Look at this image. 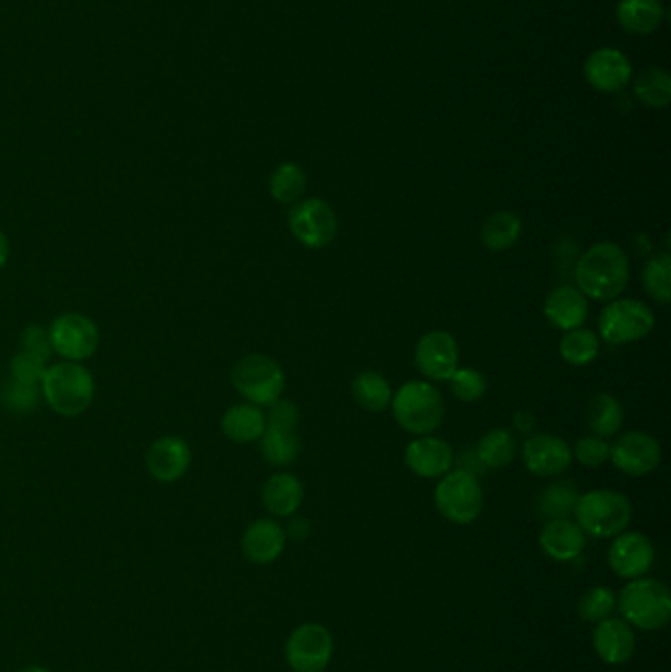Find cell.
<instances>
[{"instance_id":"1","label":"cell","mask_w":671,"mask_h":672,"mask_svg":"<svg viewBox=\"0 0 671 672\" xmlns=\"http://www.w3.org/2000/svg\"><path fill=\"white\" fill-rule=\"evenodd\" d=\"M631 280V261L614 242H597L585 251L575 268L577 290L595 302L619 300Z\"/></svg>"},{"instance_id":"2","label":"cell","mask_w":671,"mask_h":672,"mask_svg":"<svg viewBox=\"0 0 671 672\" xmlns=\"http://www.w3.org/2000/svg\"><path fill=\"white\" fill-rule=\"evenodd\" d=\"M41 395L51 412L61 417H80L95 400V380L91 371L80 362H61L46 370L41 380Z\"/></svg>"},{"instance_id":"3","label":"cell","mask_w":671,"mask_h":672,"mask_svg":"<svg viewBox=\"0 0 671 672\" xmlns=\"http://www.w3.org/2000/svg\"><path fill=\"white\" fill-rule=\"evenodd\" d=\"M390 407L398 425L416 437L431 435L446 417L443 395L429 381H407L392 395Z\"/></svg>"},{"instance_id":"4","label":"cell","mask_w":671,"mask_h":672,"mask_svg":"<svg viewBox=\"0 0 671 672\" xmlns=\"http://www.w3.org/2000/svg\"><path fill=\"white\" fill-rule=\"evenodd\" d=\"M624 622L642 632L666 627L671 618V594L656 578H636L622 588L617 600Z\"/></svg>"},{"instance_id":"5","label":"cell","mask_w":671,"mask_h":672,"mask_svg":"<svg viewBox=\"0 0 671 672\" xmlns=\"http://www.w3.org/2000/svg\"><path fill=\"white\" fill-rule=\"evenodd\" d=\"M573 515L585 535L595 539H609L621 535L631 525L632 505L624 493L590 490L580 493Z\"/></svg>"},{"instance_id":"6","label":"cell","mask_w":671,"mask_h":672,"mask_svg":"<svg viewBox=\"0 0 671 672\" xmlns=\"http://www.w3.org/2000/svg\"><path fill=\"white\" fill-rule=\"evenodd\" d=\"M231 383L246 402L258 407H270L284 393L285 374L274 358L265 354H248L234 364Z\"/></svg>"},{"instance_id":"7","label":"cell","mask_w":671,"mask_h":672,"mask_svg":"<svg viewBox=\"0 0 671 672\" xmlns=\"http://www.w3.org/2000/svg\"><path fill=\"white\" fill-rule=\"evenodd\" d=\"M434 502L438 512L455 525H471L477 522L478 515L483 513L485 496L478 482L477 474L473 472L449 471L446 476H441Z\"/></svg>"},{"instance_id":"8","label":"cell","mask_w":671,"mask_h":672,"mask_svg":"<svg viewBox=\"0 0 671 672\" xmlns=\"http://www.w3.org/2000/svg\"><path fill=\"white\" fill-rule=\"evenodd\" d=\"M654 327V311L638 300H612L599 315V337L614 346L642 341Z\"/></svg>"},{"instance_id":"9","label":"cell","mask_w":671,"mask_h":672,"mask_svg":"<svg viewBox=\"0 0 671 672\" xmlns=\"http://www.w3.org/2000/svg\"><path fill=\"white\" fill-rule=\"evenodd\" d=\"M288 227L305 248L321 251L335 241L339 222L331 205L316 197L300 199L288 211Z\"/></svg>"},{"instance_id":"10","label":"cell","mask_w":671,"mask_h":672,"mask_svg":"<svg viewBox=\"0 0 671 672\" xmlns=\"http://www.w3.org/2000/svg\"><path fill=\"white\" fill-rule=\"evenodd\" d=\"M51 349L68 362L89 361L99 349V327L82 313H63L50 325Z\"/></svg>"},{"instance_id":"11","label":"cell","mask_w":671,"mask_h":672,"mask_svg":"<svg viewBox=\"0 0 671 672\" xmlns=\"http://www.w3.org/2000/svg\"><path fill=\"white\" fill-rule=\"evenodd\" d=\"M333 655V637L321 623H304L285 642V661L294 672H326Z\"/></svg>"},{"instance_id":"12","label":"cell","mask_w":671,"mask_h":672,"mask_svg":"<svg viewBox=\"0 0 671 672\" xmlns=\"http://www.w3.org/2000/svg\"><path fill=\"white\" fill-rule=\"evenodd\" d=\"M609 459L622 474L640 478L660 466V442L648 432H624L614 444H610Z\"/></svg>"},{"instance_id":"13","label":"cell","mask_w":671,"mask_h":672,"mask_svg":"<svg viewBox=\"0 0 671 672\" xmlns=\"http://www.w3.org/2000/svg\"><path fill=\"white\" fill-rule=\"evenodd\" d=\"M416 366L429 381H449L459 368V346L448 331H429L417 341Z\"/></svg>"},{"instance_id":"14","label":"cell","mask_w":671,"mask_h":672,"mask_svg":"<svg viewBox=\"0 0 671 672\" xmlns=\"http://www.w3.org/2000/svg\"><path fill=\"white\" fill-rule=\"evenodd\" d=\"M522 461L529 474L539 478H553L568 471L573 462V452L568 442L556 435L536 432L529 435L522 447Z\"/></svg>"},{"instance_id":"15","label":"cell","mask_w":671,"mask_h":672,"mask_svg":"<svg viewBox=\"0 0 671 672\" xmlns=\"http://www.w3.org/2000/svg\"><path fill=\"white\" fill-rule=\"evenodd\" d=\"M656 559L654 545L646 535L638 532L621 533L614 537L609 549L610 569L626 581L642 578L650 571Z\"/></svg>"},{"instance_id":"16","label":"cell","mask_w":671,"mask_h":672,"mask_svg":"<svg viewBox=\"0 0 671 672\" xmlns=\"http://www.w3.org/2000/svg\"><path fill=\"white\" fill-rule=\"evenodd\" d=\"M192 447L182 437H162L146 452V468L156 482L173 484L182 480L192 468Z\"/></svg>"},{"instance_id":"17","label":"cell","mask_w":671,"mask_h":672,"mask_svg":"<svg viewBox=\"0 0 671 672\" xmlns=\"http://www.w3.org/2000/svg\"><path fill=\"white\" fill-rule=\"evenodd\" d=\"M585 80L599 93H619L632 80L631 61L622 51L600 48L585 61Z\"/></svg>"},{"instance_id":"18","label":"cell","mask_w":671,"mask_h":672,"mask_svg":"<svg viewBox=\"0 0 671 672\" xmlns=\"http://www.w3.org/2000/svg\"><path fill=\"white\" fill-rule=\"evenodd\" d=\"M404 462L416 476L429 480L446 476L455 461H453V449L448 441L434 435H424L407 444Z\"/></svg>"},{"instance_id":"19","label":"cell","mask_w":671,"mask_h":672,"mask_svg":"<svg viewBox=\"0 0 671 672\" xmlns=\"http://www.w3.org/2000/svg\"><path fill=\"white\" fill-rule=\"evenodd\" d=\"M593 647L599 655L600 661L617 667L631 661L636 649V635L632 625L624 620L607 618L595 627Z\"/></svg>"},{"instance_id":"20","label":"cell","mask_w":671,"mask_h":672,"mask_svg":"<svg viewBox=\"0 0 671 672\" xmlns=\"http://www.w3.org/2000/svg\"><path fill=\"white\" fill-rule=\"evenodd\" d=\"M544 315L556 329L573 331L580 329L589 317V302L573 285H561L549 293L544 303Z\"/></svg>"},{"instance_id":"21","label":"cell","mask_w":671,"mask_h":672,"mask_svg":"<svg viewBox=\"0 0 671 672\" xmlns=\"http://www.w3.org/2000/svg\"><path fill=\"white\" fill-rule=\"evenodd\" d=\"M539 547L549 559L570 562L585 551L587 535L570 517L551 520V522H546L544 529L539 532Z\"/></svg>"},{"instance_id":"22","label":"cell","mask_w":671,"mask_h":672,"mask_svg":"<svg viewBox=\"0 0 671 672\" xmlns=\"http://www.w3.org/2000/svg\"><path fill=\"white\" fill-rule=\"evenodd\" d=\"M244 557L255 564H270L284 552L285 529L274 520H256L241 539Z\"/></svg>"},{"instance_id":"23","label":"cell","mask_w":671,"mask_h":672,"mask_svg":"<svg viewBox=\"0 0 671 672\" xmlns=\"http://www.w3.org/2000/svg\"><path fill=\"white\" fill-rule=\"evenodd\" d=\"M304 502V486L294 474L278 472L266 480L263 488V503L276 517L294 515Z\"/></svg>"},{"instance_id":"24","label":"cell","mask_w":671,"mask_h":672,"mask_svg":"<svg viewBox=\"0 0 671 672\" xmlns=\"http://www.w3.org/2000/svg\"><path fill=\"white\" fill-rule=\"evenodd\" d=\"M221 429L229 441L239 444L258 441L266 429V413L255 403H236L224 412Z\"/></svg>"},{"instance_id":"25","label":"cell","mask_w":671,"mask_h":672,"mask_svg":"<svg viewBox=\"0 0 671 672\" xmlns=\"http://www.w3.org/2000/svg\"><path fill=\"white\" fill-rule=\"evenodd\" d=\"M666 9L660 0H621L617 7V21L631 34H651L660 28Z\"/></svg>"},{"instance_id":"26","label":"cell","mask_w":671,"mask_h":672,"mask_svg":"<svg viewBox=\"0 0 671 672\" xmlns=\"http://www.w3.org/2000/svg\"><path fill=\"white\" fill-rule=\"evenodd\" d=\"M518 452V441L509 429H492L478 439L475 456L483 468H504L514 461Z\"/></svg>"},{"instance_id":"27","label":"cell","mask_w":671,"mask_h":672,"mask_svg":"<svg viewBox=\"0 0 671 672\" xmlns=\"http://www.w3.org/2000/svg\"><path fill=\"white\" fill-rule=\"evenodd\" d=\"M624 410L621 402L610 393H597L587 407V427L590 435L610 439L621 431Z\"/></svg>"},{"instance_id":"28","label":"cell","mask_w":671,"mask_h":672,"mask_svg":"<svg viewBox=\"0 0 671 672\" xmlns=\"http://www.w3.org/2000/svg\"><path fill=\"white\" fill-rule=\"evenodd\" d=\"M260 441V452L272 466H288L300 456L302 441L295 429L266 425Z\"/></svg>"},{"instance_id":"29","label":"cell","mask_w":671,"mask_h":672,"mask_svg":"<svg viewBox=\"0 0 671 672\" xmlns=\"http://www.w3.org/2000/svg\"><path fill=\"white\" fill-rule=\"evenodd\" d=\"M580 500V490L570 480H561L546 486L538 496V515L546 522L551 520H565L575 512V505Z\"/></svg>"},{"instance_id":"30","label":"cell","mask_w":671,"mask_h":672,"mask_svg":"<svg viewBox=\"0 0 671 672\" xmlns=\"http://www.w3.org/2000/svg\"><path fill=\"white\" fill-rule=\"evenodd\" d=\"M522 219L516 212L497 211L488 217L480 229V241L488 251L502 252L512 248L520 241Z\"/></svg>"},{"instance_id":"31","label":"cell","mask_w":671,"mask_h":672,"mask_svg":"<svg viewBox=\"0 0 671 672\" xmlns=\"http://www.w3.org/2000/svg\"><path fill=\"white\" fill-rule=\"evenodd\" d=\"M351 392H353L355 402L366 412H387L390 403H392L390 383L385 376H380L377 371L358 374L351 383Z\"/></svg>"},{"instance_id":"32","label":"cell","mask_w":671,"mask_h":672,"mask_svg":"<svg viewBox=\"0 0 671 672\" xmlns=\"http://www.w3.org/2000/svg\"><path fill=\"white\" fill-rule=\"evenodd\" d=\"M268 187H270V195L274 197V201L282 203V205H294L305 195L307 175H305L304 168H300L294 161H285L272 171Z\"/></svg>"},{"instance_id":"33","label":"cell","mask_w":671,"mask_h":672,"mask_svg":"<svg viewBox=\"0 0 671 672\" xmlns=\"http://www.w3.org/2000/svg\"><path fill=\"white\" fill-rule=\"evenodd\" d=\"M599 337L589 329H573L561 337L560 354L570 366H587L599 356Z\"/></svg>"},{"instance_id":"34","label":"cell","mask_w":671,"mask_h":672,"mask_svg":"<svg viewBox=\"0 0 671 672\" xmlns=\"http://www.w3.org/2000/svg\"><path fill=\"white\" fill-rule=\"evenodd\" d=\"M634 95L650 109H666L671 101V80L668 71L648 68L634 83Z\"/></svg>"},{"instance_id":"35","label":"cell","mask_w":671,"mask_h":672,"mask_svg":"<svg viewBox=\"0 0 671 672\" xmlns=\"http://www.w3.org/2000/svg\"><path fill=\"white\" fill-rule=\"evenodd\" d=\"M644 290L654 302L668 305L671 300V260L668 254H658L648 260L642 271Z\"/></svg>"},{"instance_id":"36","label":"cell","mask_w":671,"mask_h":672,"mask_svg":"<svg viewBox=\"0 0 671 672\" xmlns=\"http://www.w3.org/2000/svg\"><path fill=\"white\" fill-rule=\"evenodd\" d=\"M617 608V594L605 586H595L581 596L580 615L585 622L599 623L610 618Z\"/></svg>"},{"instance_id":"37","label":"cell","mask_w":671,"mask_h":672,"mask_svg":"<svg viewBox=\"0 0 671 672\" xmlns=\"http://www.w3.org/2000/svg\"><path fill=\"white\" fill-rule=\"evenodd\" d=\"M449 388L459 402H478L487 393V378L475 368H457L449 378Z\"/></svg>"},{"instance_id":"38","label":"cell","mask_w":671,"mask_h":672,"mask_svg":"<svg viewBox=\"0 0 671 672\" xmlns=\"http://www.w3.org/2000/svg\"><path fill=\"white\" fill-rule=\"evenodd\" d=\"M41 386H26L21 381L12 380L2 386V403L14 413L26 415L38 407L40 403Z\"/></svg>"},{"instance_id":"39","label":"cell","mask_w":671,"mask_h":672,"mask_svg":"<svg viewBox=\"0 0 671 672\" xmlns=\"http://www.w3.org/2000/svg\"><path fill=\"white\" fill-rule=\"evenodd\" d=\"M571 452H573V459H577L581 466L599 468L605 462L609 461L610 444L607 439L589 435V437H581L580 441L575 442V449H571Z\"/></svg>"},{"instance_id":"40","label":"cell","mask_w":671,"mask_h":672,"mask_svg":"<svg viewBox=\"0 0 671 672\" xmlns=\"http://www.w3.org/2000/svg\"><path fill=\"white\" fill-rule=\"evenodd\" d=\"M46 362L32 356L28 352H19L11 361V378L26 386H41L46 376Z\"/></svg>"},{"instance_id":"41","label":"cell","mask_w":671,"mask_h":672,"mask_svg":"<svg viewBox=\"0 0 671 672\" xmlns=\"http://www.w3.org/2000/svg\"><path fill=\"white\" fill-rule=\"evenodd\" d=\"M22 352H28L32 356L48 361L53 349H51L50 332L41 329L38 325H32L26 331L22 332Z\"/></svg>"},{"instance_id":"42","label":"cell","mask_w":671,"mask_h":672,"mask_svg":"<svg viewBox=\"0 0 671 672\" xmlns=\"http://www.w3.org/2000/svg\"><path fill=\"white\" fill-rule=\"evenodd\" d=\"M300 423V410L288 400H278L270 405V412L266 415V425H276L284 429H297Z\"/></svg>"},{"instance_id":"43","label":"cell","mask_w":671,"mask_h":672,"mask_svg":"<svg viewBox=\"0 0 671 672\" xmlns=\"http://www.w3.org/2000/svg\"><path fill=\"white\" fill-rule=\"evenodd\" d=\"M514 427H516V431L528 435V432L534 431V427H536V419H534V415H532V413H516V415H514Z\"/></svg>"},{"instance_id":"44","label":"cell","mask_w":671,"mask_h":672,"mask_svg":"<svg viewBox=\"0 0 671 672\" xmlns=\"http://www.w3.org/2000/svg\"><path fill=\"white\" fill-rule=\"evenodd\" d=\"M288 533L294 537V539H304L305 535L309 533V523L302 520V517H295L290 522V527H288ZM288 533H285V537H288Z\"/></svg>"},{"instance_id":"45","label":"cell","mask_w":671,"mask_h":672,"mask_svg":"<svg viewBox=\"0 0 671 672\" xmlns=\"http://www.w3.org/2000/svg\"><path fill=\"white\" fill-rule=\"evenodd\" d=\"M9 256H11V244H9V239H7V234L0 231V270L7 266V261H9Z\"/></svg>"},{"instance_id":"46","label":"cell","mask_w":671,"mask_h":672,"mask_svg":"<svg viewBox=\"0 0 671 672\" xmlns=\"http://www.w3.org/2000/svg\"><path fill=\"white\" fill-rule=\"evenodd\" d=\"M21 672H51L50 669H46V667H26V669H22Z\"/></svg>"}]
</instances>
